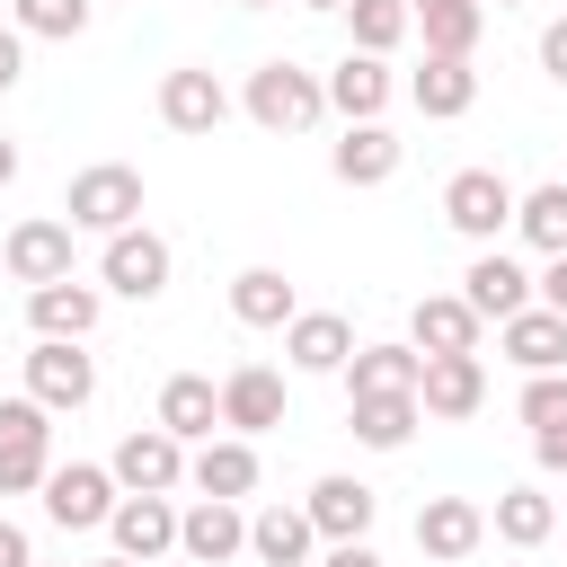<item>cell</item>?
<instances>
[{
  "label": "cell",
  "mask_w": 567,
  "mask_h": 567,
  "mask_svg": "<svg viewBox=\"0 0 567 567\" xmlns=\"http://www.w3.org/2000/svg\"><path fill=\"white\" fill-rule=\"evenodd\" d=\"M239 106H248L257 133H310V124L328 115V80L301 71V62H257L248 89H239Z\"/></svg>",
  "instance_id": "1"
},
{
  "label": "cell",
  "mask_w": 567,
  "mask_h": 567,
  "mask_svg": "<svg viewBox=\"0 0 567 567\" xmlns=\"http://www.w3.org/2000/svg\"><path fill=\"white\" fill-rule=\"evenodd\" d=\"M540 71L567 89V18H549V27H540Z\"/></svg>",
  "instance_id": "38"
},
{
  "label": "cell",
  "mask_w": 567,
  "mask_h": 567,
  "mask_svg": "<svg viewBox=\"0 0 567 567\" xmlns=\"http://www.w3.org/2000/svg\"><path fill=\"white\" fill-rule=\"evenodd\" d=\"M53 478V416L35 399H0V496H27Z\"/></svg>",
  "instance_id": "6"
},
{
  "label": "cell",
  "mask_w": 567,
  "mask_h": 567,
  "mask_svg": "<svg viewBox=\"0 0 567 567\" xmlns=\"http://www.w3.org/2000/svg\"><path fill=\"white\" fill-rule=\"evenodd\" d=\"M168 275H177V248H168L151 221H133V230H115V239L97 248V284L124 292V301H159Z\"/></svg>",
  "instance_id": "5"
},
{
  "label": "cell",
  "mask_w": 567,
  "mask_h": 567,
  "mask_svg": "<svg viewBox=\"0 0 567 567\" xmlns=\"http://www.w3.org/2000/svg\"><path fill=\"white\" fill-rule=\"evenodd\" d=\"M408 97H416V115H425V124H452V115H470V106H478V71H470V62L425 53V62L408 71Z\"/></svg>",
  "instance_id": "28"
},
{
  "label": "cell",
  "mask_w": 567,
  "mask_h": 567,
  "mask_svg": "<svg viewBox=\"0 0 567 567\" xmlns=\"http://www.w3.org/2000/svg\"><path fill=\"white\" fill-rule=\"evenodd\" d=\"M416 381H425V354L408 337L354 346V363H346V399H390V390H416Z\"/></svg>",
  "instance_id": "26"
},
{
  "label": "cell",
  "mask_w": 567,
  "mask_h": 567,
  "mask_svg": "<svg viewBox=\"0 0 567 567\" xmlns=\"http://www.w3.org/2000/svg\"><path fill=\"white\" fill-rule=\"evenodd\" d=\"M487 532H496L505 549H540V540L558 532V496H540V487H505L496 514H487Z\"/></svg>",
  "instance_id": "31"
},
{
  "label": "cell",
  "mask_w": 567,
  "mask_h": 567,
  "mask_svg": "<svg viewBox=\"0 0 567 567\" xmlns=\"http://www.w3.org/2000/svg\"><path fill=\"white\" fill-rule=\"evenodd\" d=\"M416 27H425V53H443V62H470V53H478V27H487V0H452V9H425Z\"/></svg>",
  "instance_id": "34"
},
{
  "label": "cell",
  "mask_w": 567,
  "mask_h": 567,
  "mask_svg": "<svg viewBox=\"0 0 567 567\" xmlns=\"http://www.w3.org/2000/svg\"><path fill=\"white\" fill-rule=\"evenodd\" d=\"M27 399H35L44 416H80V408L97 399V363H89L80 346H62V337H35V354H27Z\"/></svg>",
  "instance_id": "9"
},
{
  "label": "cell",
  "mask_w": 567,
  "mask_h": 567,
  "mask_svg": "<svg viewBox=\"0 0 567 567\" xmlns=\"http://www.w3.org/2000/svg\"><path fill=\"white\" fill-rule=\"evenodd\" d=\"M284 354H292V372H346L354 363V328L337 310H301L284 328Z\"/></svg>",
  "instance_id": "29"
},
{
  "label": "cell",
  "mask_w": 567,
  "mask_h": 567,
  "mask_svg": "<svg viewBox=\"0 0 567 567\" xmlns=\"http://www.w3.org/2000/svg\"><path fill=\"white\" fill-rule=\"evenodd\" d=\"M478 328H487V319H478L461 292H425V301L408 310V346H416V354H478Z\"/></svg>",
  "instance_id": "24"
},
{
  "label": "cell",
  "mask_w": 567,
  "mask_h": 567,
  "mask_svg": "<svg viewBox=\"0 0 567 567\" xmlns=\"http://www.w3.org/2000/svg\"><path fill=\"white\" fill-rule=\"evenodd\" d=\"M0 567H35V540L18 523H0Z\"/></svg>",
  "instance_id": "42"
},
{
  "label": "cell",
  "mask_w": 567,
  "mask_h": 567,
  "mask_svg": "<svg viewBox=\"0 0 567 567\" xmlns=\"http://www.w3.org/2000/svg\"><path fill=\"white\" fill-rule=\"evenodd\" d=\"M97 310H106V292L97 284H44V292H27V328L35 337H62V346H89V328H97Z\"/></svg>",
  "instance_id": "23"
},
{
  "label": "cell",
  "mask_w": 567,
  "mask_h": 567,
  "mask_svg": "<svg viewBox=\"0 0 567 567\" xmlns=\"http://www.w3.org/2000/svg\"><path fill=\"white\" fill-rule=\"evenodd\" d=\"M408 9H416V18H425V9H452V0H408Z\"/></svg>",
  "instance_id": "44"
},
{
  "label": "cell",
  "mask_w": 567,
  "mask_h": 567,
  "mask_svg": "<svg viewBox=\"0 0 567 567\" xmlns=\"http://www.w3.org/2000/svg\"><path fill=\"white\" fill-rule=\"evenodd\" d=\"M97 567H133V558H97Z\"/></svg>",
  "instance_id": "47"
},
{
  "label": "cell",
  "mask_w": 567,
  "mask_h": 567,
  "mask_svg": "<svg viewBox=\"0 0 567 567\" xmlns=\"http://www.w3.org/2000/svg\"><path fill=\"white\" fill-rule=\"evenodd\" d=\"M399 159H408V142H399L390 124H346V133H337V151H328L337 186H390V177H399Z\"/></svg>",
  "instance_id": "22"
},
{
  "label": "cell",
  "mask_w": 567,
  "mask_h": 567,
  "mask_svg": "<svg viewBox=\"0 0 567 567\" xmlns=\"http://www.w3.org/2000/svg\"><path fill=\"white\" fill-rule=\"evenodd\" d=\"M18 80H27V35H18V27H0V97H9Z\"/></svg>",
  "instance_id": "37"
},
{
  "label": "cell",
  "mask_w": 567,
  "mask_h": 567,
  "mask_svg": "<svg viewBox=\"0 0 567 567\" xmlns=\"http://www.w3.org/2000/svg\"><path fill=\"white\" fill-rule=\"evenodd\" d=\"M514 204H523V195H514L496 168H452V177H443V221H452L470 248H496V239L514 230Z\"/></svg>",
  "instance_id": "4"
},
{
  "label": "cell",
  "mask_w": 567,
  "mask_h": 567,
  "mask_svg": "<svg viewBox=\"0 0 567 567\" xmlns=\"http://www.w3.org/2000/svg\"><path fill=\"white\" fill-rule=\"evenodd\" d=\"M319 567H381V549H372V540H328Z\"/></svg>",
  "instance_id": "40"
},
{
  "label": "cell",
  "mask_w": 567,
  "mask_h": 567,
  "mask_svg": "<svg viewBox=\"0 0 567 567\" xmlns=\"http://www.w3.org/2000/svg\"><path fill=\"white\" fill-rule=\"evenodd\" d=\"M159 124H168V133H221V124H230L221 71H204V62L168 71V80H159Z\"/></svg>",
  "instance_id": "14"
},
{
  "label": "cell",
  "mask_w": 567,
  "mask_h": 567,
  "mask_svg": "<svg viewBox=\"0 0 567 567\" xmlns=\"http://www.w3.org/2000/svg\"><path fill=\"white\" fill-rule=\"evenodd\" d=\"M319 523L301 514V505H257L248 514V558L257 567H319Z\"/></svg>",
  "instance_id": "19"
},
{
  "label": "cell",
  "mask_w": 567,
  "mask_h": 567,
  "mask_svg": "<svg viewBox=\"0 0 567 567\" xmlns=\"http://www.w3.org/2000/svg\"><path fill=\"white\" fill-rule=\"evenodd\" d=\"M71 248H80V230L62 213H35V221H18L0 239V266H9V284L44 292V284H71Z\"/></svg>",
  "instance_id": "7"
},
{
  "label": "cell",
  "mask_w": 567,
  "mask_h": 567,
  "mask_svg": "<svg viewBox=\"0 0 567 567\" xmlns=\"http://www.w3.org/2000/svg\"><path fill=\"white\" fill-rule=\"evenodd\" d=\"M0 186H18V142L0 133Z\"/></svg>",
  "instance_id": "43"
},
{
  "label": "cell",
  "mask_w": 567,
  "mask_h": 567,
  "mask_svg": "<svg viewBox=\"0 0 567 567\" xmlns=\"http://www.w3.org/2000/svg\"><path fill=\"white\" fill-rule=\"evenodd\" d=\"M62 221H71V230H97V239L133 230V221H142V168H124V159L80 168V177L62 186Z\"/></svg>",
  "instance_id": "2"
},
{
  "label": "cell",
  "mask_w": 567,
  "mask_h": 567,
  "mask_svg": "<svg viewBox=\"0 0 567 567\" xmlns=\"http://www.w3.org/2000/svg\"><path fill=\"white\" fill-rule=\"evenodd\" d=\"M151 425H168L186 452H195V443H213V425H221V381H204V372H168V381H159Z\"/></svg>",
  "instance_id": "20"
},
{
  "label": "cell",
  "mask_w": 567,
  "mask_h": 567,
  "mask_svg": "<svg viewBox=\"0 0 567 567\" xmlns=\"http://www.w3.org/2000/svg\"><path fill=\"white\" fill-rule=\"evenodd\" d=\"M35 496H44V523H62V532H106L115 505H124V487H115L106 461H53V478Z\"/></svg>",
  "instance_id": "3"
},
{
  "label": "cell",
  "mask_w": 567,
  "mask_h": 567,
  "mask_svg": "<svg viewBox=\"0 0 567 567\" xmlns=\"http://www.w3.org/2000/svg\"><path fill=\"white\" fill-rule=\"evenodd\" d=\"M257 478H266V461H257V443H248V434H213V443H195V452H186V487H195V496L248 505V496H257Z\"/></svg>",
  "instance_id": "11"
},
{
  "label": "cell",
  "mask_w": 567,
  "mask_h": 567,
  "mask_svg": "<svg viewBox=\"0 0 567 567\" xmlns=\"http://www.w3.org/2000/svg\"><path fill=\"white\" fill-rule=\"evenodd\" d=\"M177 549H186L195 567H230V558H248V505L195 496V505L177 514Z\"/></svg>",
  "instance_id": "16"
},
{
  "label": "cell",
  "mask_w": 567,
  "mask_h": 567,
  "mask_svg": "<svg viewBox=\"0 0 567 567\" xmlns=\"http://www.w3.org/2000/svg\"><path fill=\"white\" fill-rule=\"evenodd\" d=\"M106 470H115L124 496H177V487H186V443H177L168 425H133V434L106 452Z\"/></svg>",
  "instance_id": "8"
},
{
  "label": "cell",
  "mask_w": 567,
  "mask_h": 567,
  "mask_svg": "<svg viewBox=\"0 0 567 567\" xmlns=\"http://www.w3.org/2000/svg\"><path fill=\"white\" fill-rule=\"evenodd\" d=\"M301 514L319 523V540H372V514H381V496H372L354 470H328V478L301 496Z\"/></svg>",
  "instance_id": "18"
},
{
  "label": "cell",
  "mask_w": 567,
  "mask_h": 567,
  "mask_svg": "<svg viewBox=\"0 0 567 567\" xmlns=\"http://www.w3.org/2000/svg\"><path fill=\"white\" fill-rule=\"evenodd\" d=\"M514 230H523V248H540V257H567V177L532 186V195L514 204Z\"/></svg>",
  "instance_id": "33"
},
{
  "label": "cell",
  "mask_w": 567,
  "mask_h": 567,
  "mask_svg": "<svg viewBox=\"0 0 567 567\" xmlns=\"http://www.w3.org/2000/svg\"><path fill=\"white\" fill-rule=\"evenodd\" d=\"M301 9H346V0H301Z\"/></svg>",
  "instance_id": "45"
},
{
  "label": "cell",
  "mask_w": 567,
  "mask_h": 567,
  "mask_svg": "<svg viewBox=\"0 0 567 567\" xmlns=\"http://www.w3.org/2000/svg\"><path fill=\"white\" fill-rule=\"evenodd\" d=\"M346 425H354V443H363V452H408V434L425 425V408H416V390H390V399H346Z\"/></svg>",
  "instance_id": "30"
},
{
  "label": "cell",
  "mask_w": 567,
  "mask_h": 567,
  "mask_svg": "<svg viewBox=\"0 0 567 567\" xmlns=\"http://www.w3.org/2000/svg\"><path fill=\"white\" fill-rule=\"evenodd\" d=\"M514 416H523L532 434H540V425H558V416H567V372H532V381H523V399H514Z\"/></svg>",
  "instance_id": "36"
},
{
  "label": "cell",
  "mask_w": 567,
  "mask_h": 567,
  "mask_svg": "<svg viewBox=\"0 0 567 567\" xmlns=\"http://www.w3.org/2000/svg\"><path fill=\"white\" fill-rule=\"evenodd\" d=\"M328 80V115H346V124H381L390 115V97H399V71L381 62V53H337V71H319Z\"/></svg>",
  "instance_id": "10"
},
{
  "label": "cell",
  "mask_w": 567,
  "mask_h": 567,
  "mask_svg": "<svg viewBox=\"0 0 567 567\" xmlns=\"http://www.w3.org/2000/svg\"><path fill=\"white\" fill-rule=\"evenodd\" d=\"M496 9H532V0H496Z\"/></svg>",
  "instance_id": "48"
},
{
  "label": "cell",
  "mask_w": 567,
  "mask_h": 567,
  "mask_svg": "<svg viewBox=\"0 0 567 567\" xmlns=\"http://www.w3.org/2000/svg\"><path fill=\"white\" fill-rule=\"evenodd\" d=\"M478 540H487V505H478V496H425V505H416V549H425L434 567L478 558Z\"/></svg>",
  "instance_id": "13"
},
{
  "label": "cell",
  "mask_w": 567,
  "mask_h": 567,
  "mask_svg": "<svg viewBox=\"0 0 567 567\" xmlns=\"http://www.w3.org/2000/svg\"><path fill=\"white\" fill-rule=\"evenodd\" d=\"M532 461H540V470H567V416H558V425H540V434H532Z\"/></svg>",
  "instance_id": "39"
},
{
  "label": "cell",
  "mask_w": 567,
  "mask_h": 567,
  "mask_svg": "<svg viewBox=\"0 0 567 567\" xmlns=\"http://www.w3.org/2000/svg\"><path fill=\"white\" fill-rule=\"evenodd\" d=\"M408 27H416V9L408 0H346V35H354V53H399L408 44Z\"/></svg>",
  "instance_id": "32"
},
{
  "label": "cell",
  "mask_w": 567,
  "mask_h": 567,
  "mask_svg": "<svg viewBox=\"0 0 567 567\" xmlns=\"http://www.w3.org/2000/svg\"><path fill=\"white\" fill-rule=\"evenodd\" d=\"M89 18H97V0H9V27L18 35H53V44L89 35Z\"/></svg>",
  "instance_id": "35"
},
{
  "label": "cell",
  "mask_w": 567,
  "mask_h": 567,
  "mask_svg": "<svg viewBox=\"0 0 567 567\" xmlns=\"http://www.w3.org/2000/svg\"><path fill=\"white\" fill-rule=\"evenodd\" d=\"M416 408H425V416H443V425L478 416V408H487V363H478V354H425Z\"/></svg>",
  "instance_id": "17"
},
{
  "label": "cell",
  "mask_w": 567,
  "mask_h": 567,
  "mask_svg": "<svg viewBox=\"0 0 567 567\" xmlns=\"http://www.w3.org/2000/svg\"><path fill=\"white\" fill-rule=\"evenodd\" d=\"M284 408H292V399H284V372H275V363H239V372H221V425H230V434L257 443V434L284 425Z\"/></svg>",
  "instance_id": "15"
},
{
  "label": "cell",
  "mask_w": 567,
  "mask_h": 567,
  "mask_svg": "<svg viewBox=\"0 0 567 567\" xmlns=\"http://www.w3.org/2000/svg\"><path fill=\"white\" fill-rule=\"evenodd\" d=\"M540 310H558V319H567V257H549V266H540Z\"/></svg>",
  "instance_id": "41"
},
{
  "label": "cell",
  "mask_w": 567,
  "mask_h": 567,
  "mask_svg": "<svg viewBox=\"0 0 567 567\" xmlns=\"http://www.w3.org/2000/svg\"><path fill=\"white\" fill-rule=\"evenodd\" d=\"M230 319H239V328H292V319H301L292 275H284V266H239V275H230Z\"/></svg>",
  "instance_id": "25"
},
{
  "label": "cell",
  "mask_w": 567,
  "mask_h": 567,
  "mask_svg": "<svg viewBox=\"0 0 567 567\" xmlns=\"http://www.w3.org/2000/svg\"><path fill=\"white\" fill-rule=\"evenodd\" d=\"M106 540H115V558H133V567L168 558V549H177V496H124L115 523H106Z\"/></svg>",
  "instance_id": "21"
},
{
  "label": "cell",
  "mask_w": 567,
  "mask_h": 567,
  "mask_svg": "<svg viewBox=\"0 0 567 567\" xmlns=\"http://www.w3.org/2000/svg\"><path fill=\"white\" fill-rule=\"evenodd\" d=\"M461 301L478 310V319H514V310H532L540 301V275H523V257H505V248H478L470 257V275H461Z\"/></svg>",
  "instance_id": "12"
},
{
  "label": "cell",
  "mask_w": 567,
  "mask_h": 567,
  "mask_svg": "<svg viewBox=\"0 0 567 567\" xmlns=\"http://www.w3.org/2000/svg\"><path fill=\"white\" fill-rule=\"evenodd\" d=\"M239 9H275V0H239Z\"/></svg>",
  "instance_id": "46"
},
{
  "label": "cell",
  "mask_w": 567,
  "mask_h": 567,
  "mask_svg": "<svg viewBox=\"0 0 567 567\" xmlns=\"http://www.w3.org/2000/svg\"><path fill=\"white\" fill-rule=\"evenodd\" d=\"M496 346H505V363H523V381H532V372H567V319L540 310V301L514 310V319L496 328Z\"/></svg>",
  "instance_id": "27"
}]
</instances>
